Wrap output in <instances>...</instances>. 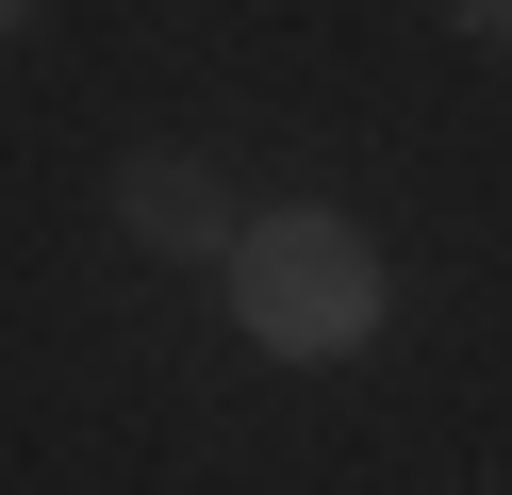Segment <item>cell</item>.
<instances>
[{
    "mask_svg": "<svg viewBox=\"0 0 512 495\" xmlns=\"http://www.w3.org/2000/svg\"><path fill=\"white\" fill-rule=\"evenodd\" d=\"M17 17H34V0H0V33H17Z\"/></svg>",
    "mask_w": 512,
    "mask_h": 495,
    "instance_id": "cell-4",
    "label": "cell"
},
{
    "mask_svg": "<svg viewBox=\"0 0 512 495\" xmlns=\"http://www.w3.org/2000/svg\"><path fill=\"white\" fill-rule=\"evenodd\" d=\"M232 314L265 330V363H347L380 330V248L347 215H248L232 231Z\"/></svg>",
    "mask_w": 512,
    "mask_h": 495,
    "instance_id": "cell-1",
    "label": "cell"
},
{
    "mask_svg": "<svg viewBox=\"0 0 512 495\" xmlns=\"http://www.w3.org/2000/svg\"><path fill=\"white\" fill-rule=\"evenodd\" d=\"M133 231H149V248H232L248 215H232V182H215V165L166 149V165H133Z\"/></svg>",
    "mask_w": 512,
    "mask_h": 495,
    "instance_id": "cell-2",
    "label": "cell"
},
{
    "mask_svg": "<svg viewBox=\"0 0 512 495\" xmlns=\"http://www.w3.org/2000/svg\"><path fill=\"white\" fill-rule=\"evenodd\" d=\"M463 33H496V50H512V0H463Z\"/></svg>",
    "mask_w": 512,
    "mask_h": 495,
    "instance_id": "cell-3",
    "label": "cell"
}]
</instances>
